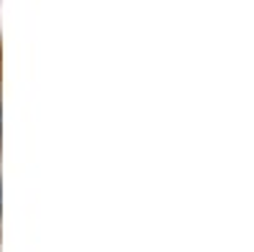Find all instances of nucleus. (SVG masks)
Wrapping results in <instances>:
<instances>
[{"label": "nucleus", "instance_id": "obj_1", "mask_svg": "<svg viewBox=\"0 0 254 252\" xmlns=\"http://www.w3.org/2000/svg\"><path fill=\"white\" fill-rule=\"evenodd\" d=\"M0 212H3V191H0Z\"/></svg>", "mask_w": 254, "mask_h": 252}, {"label": "nucleus", "instance_id": "obj_2", "mask_svg": "<svg viewBox=\"0 0 254 252\" xmlns=\"http://www.w3.org/2000/svg\"><path fill=\"white\" fill-rule=\"evenodd\" d=\"M0 125H3V120H0Z\"/></svg>", "mask_w": 254, "mask_h": 252}]
</instances>
